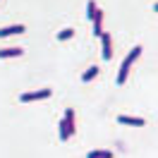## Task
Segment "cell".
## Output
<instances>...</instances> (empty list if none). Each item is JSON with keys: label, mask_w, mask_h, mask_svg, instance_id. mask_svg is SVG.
<instances>
[{"label": "cell", "mask_w": 158, "mask_h": 158, "mask_svg": "<svg viewBox=\"0 0 158 158\" xmlns=\"http://www.w3.org/2000/svg\"><path fill=\"white\" fill-rule=\"evenodd\" d=\"M141 46H134V48L127 53V58L122 60V65H120V72H118V84H125V79H127V74H129V67L134 65V60L141 55Z\"/></svg>", "instance_id": "obj_1"}, {"label": "cell", "mask_w": 158, "mask_h": 158, "mask_svg": "<svg viewBox=\"0 0 158 158\" xmlns=\"http://www.w3.org/2000/svg\"><path fill=\"white\" fill-rule=\"evenodd\" d=\"M50 96V89H39V91H24L19 96L22 103H29V101H43Z\"/></svg>", "instance_id": "obj_2"}, {"label": "cell", "mask_w": 158, "mask_h": 158, "mask_svg": "<svg viewBox=\"0 0 158 158\" xmlns=\"http://www.w3.org/2000/svg\"><path fill=\"white\" fill-rule=\"evenodd\" d=\"M101 46H103L101 58H103V60H110V58H113V39H110L108 31H103V36H101Z\"/></svg>", "instance_id": "obj_3"}, {"label": "cell", "mask_w": 158, "mask_h": 158, "mask_svg": "<svg viewBox=\"0 0 158 158\" xmlns=\"http://www.w3.org/2000/svg\"><path fill=\"white\" fill-rule=\"evenodd\" d=\"M118 122L120 125H132V127H144L146 125L144 118H134V115H118Z\"/></svg>", "instance_id": "obj_4"}, {"label": "cell", "mask_w": 158, "mask_h": 158, "mask_svg": "<svg viewBox=\"0 0 158 158\" xmlns=\"http://www.w3.org/2000/svg\"><path fill=\"white\" fill-rule=\"evenodd\" d=\"M91 24H94V34L101 39V36H103V10H96V15H94Z\"/></svg>", "instance_id": "obj_5"}, {"label": "cell", "mask_w": 158, "mask_h": 158, "mask_svg": "<svg viewBox=\"0 0 158 158\" xmlns=\"http://www.w3.org/2000/svg\"><path fill=\"white\" fill-rule=\"evenodd\" d=\"M12 34H24V24H10V27H0V39L12 36Z\"/></svg>", "instance_id": "obj_6"}, {"label": "cell", "mask_w": 158, "mask_h": 158, "mask_svg": "<svg viewBox=\"0 0 158 158\" xmlns=\"http://www.w3.org/2000/svg\"><path fill=\"white\" fill-rule=\"evenodd\" d=\"M22 53H24V48H19V46H12V48H0V58H19Z\"/></svg>", "instance_id": "obj_7"}, {"label": "cell", "mask_w": 158, "mask_h": 158, "mask_svg": "<svg viewBox=\"0 0 158 158\" xmlns=\"http://www.w3.org/2000/svg\"><path fill=\"white\" fill-rule=\"evenodd\" d=\"M86 158H113V151L110 148H96V151H89Z\"/></svg>", "instance_id": "obj_8"}, {"label": "cell", "mask_w": 158, "mask_h": 158, "mask_svg": "<svg viewBox=\"0 0 158 158\" xmlns=\"http://www.w3.org/2000/svg\"><path fill=\"white\" fill-rule=\"evenodd\" d=\"M96 74H98V67H89L81 74V81H91V79H96Z\"/></svg>", "instance_id": "obj_9"}, {"label": "cell", "mask_w": 158, "mask_h": 158, "mask_svg": "<svg viewBox=\"0 0 158 158\" xmlns=\"http://www.w3.org/2000/svg\"><path fill=\"white\" fill-rule=\"evenodd\" d=\"M65 120H67L69 129H72V134H74V108H67V110H65Z\"/></svg>", "instance_id": "obj_10"}, {"label": "cell", "mask_w": 158, "mask_h": 158, "mask_svg": "<svg viewBox=\"0 0 158 158\" xmlns=\"http://www.w3.org/2000/svg\"><path fill=\"white\" fill-rule=\"evenodd\" d=\"M96 10H98V5H96L94 0H89V2H86V19H94Z\"/></svg>", "instance_id": "obj_11"}, {"label": "cell", "mask_w": 158, "mask_h": 158, "mask_svg": "<svg viewBox=\"0 0 158 158\" xmlns=\"http://www.w3.org/2000/svg\"><path fill=\"white\" fill-rule=\"evenodd\" d=\"M74 36V29H62V31H58V41H67V39H72Z\"/></svg>", "instance_id": "obj_12"}, {"label": "cell", "mask_w": 158, "mask_h": 158, "mask_svg": "<svg viewBox=\"0 0 158 158\" xmlns=\"http://www.w3.org/2000/svg\"><path fill=\"white\" fill-rule=\"evenodd\" d=\"M153 10H156V12H158V2H156V5H153Z\"/></svg>", "instance_id": "obj_13"}]
</instances>
